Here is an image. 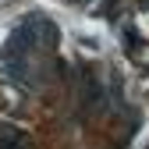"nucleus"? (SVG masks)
Instances as JSON below:
<instances>
[{"label": "nucleus", "instance_id": "1", "mask_svg": "<svg viewBox=\"0 0 149 149\" xmlns=\"http://www.w3.org/2000/svg\"><path fill=\"white\" fill-rule=\"evenodd\" d=\"M78 96H82V107H85V110H100V107H103V85L92 78V74H82Z\"/></svg>", "mask_w": 149, "mask_h": 149}, {"label": "nucleus", "instance_id": "2", "mask_svg": "<svg viewBox=\"0 0 149 149\" xmlns=\"http://www.w3.org/2000/svg\"><path fill=\"white\" fill-rule=\"evenodd\" d=\"M0 149H29V135L18 124L0 121Z\"/></svg>", "mask_w": 149, "mask_h": 149}]
</instances>
